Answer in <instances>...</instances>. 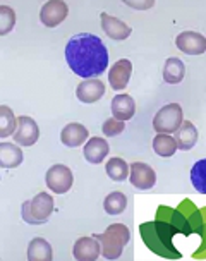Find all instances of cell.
<instances>
[{
  "label": "cell",
  "mask_w": 206,
  "mask_h": 261,
  "mask_svg": "<svg viewBox=\"0 0 206 261\" xmlns=\"http://www.w3.org/2000/svg\"><path fill=\"white\" fill-rule=\"evenodd\" d=\"M24 155L22 150L14 143H0V167L2 169H16L19 167Z\"/></svg>",
  "instance_id": "18"
},
{
  "label": "cell",
  "mask_w": 206,
  "mask_h": 261,
  "mask_svg": "<svg viewBox=\"0 0 206 261\" xmlns=\"http://www.w3.org/2000/svg\"><path fill=\"white\" fill-rule=\"evenodd\" d=\"M184 119H182V109L179 103H168L162 107L157 112L153 119V129L158 134H172L181 127Z\"/></svg>",
  "instance_id": "5"
},
{
  "label": "cell",
  "mask_w": 206,
  "mask_h": 261,
  "mask_svg": "<svg viewBox=\"0 0 206 261\" xmlns=\"http://www.w3.org/2000/svg\"><path fill=\"white\" fill-rule=\"evenodd\" d=\"M45 182L48 186V189L54 191L55 194H65L67 191H71L74 182L72 170L69 167L62 165V163L52 165L45 175Z\"/></svg>",
  "instance_id": "6"
},
{
  "label": "cell",
  "mask_w": 206,
  "mask_h": 261,
  "mask_svg": "<svg viewBox=\"0 0 206 261\" xmlns=\"http://www.w3.org/2000/svg\"><path fill=\"white\" fill-rule=\"evenodd\" d=\"M26 256L30 261H52L54 259V251H52L48 241H45L43 237H35L28 246Z\"/></svg>",
  "instance_id": "20"
},
{
  "label": "cell",
  "mask_w": 206,
  "mask_h": 261,
  "mask_svg": "<svg viewBox=\"0 0 206 261\" xmlns=\"http://www.w3.org/2000/svg\"><path fill=\"white\" fill-rule=\"evenodd\" d=\"M136 114V103L133 100V96L129 95H117L114 96L112 100V115L117 119V120H125L133 119Z\"/></svg>",
  "instance_id": "17"
},
{
  "label": "cell",
  "mask_w": 206,
  "mask_h": 261,
  "mask_svg": "<svg viewBox=\"0 0 206 261\" xmlns=\"http://www.w3.org/2000/svg\"><path fill=\"white\" fill-rule=\"evenodd\" d=\"M40 138V127L31 117L28 115H21L17 130L14 133V141L22 146H33Z\"/></svg>",
  "instance_id": "11"
},
{
  "label": "cell",
  "mask_w": 206,
  "mask_h": 261,
  "mask_svg": "<svg viewBox=\"0 0 206 261\" xmlns=\"http://www.w3.org/2000/svg\"><path fill=\"white\" fill-rule=\"evenodd\" d=\"M69 14V7L65 2H60V0H50L46 2L40 11V21L41 24H45L46 28H55L59 26L60 22L65 21Z\"/></svg>",
  "instance_id": "8"
},
{
  "label": "cell",
  "mask_w": 206,
  "mask_h": 261,
  "mask_svg": "<svg viewBox=\"0 0 206 261\" xmlns=\"http://www.w3.org/2000/svg\"><path fill=\"white\" fill-rule=\"evenodd\" d=\"M191 182L201 194H206V158H201L191 169Z\"/></svg>",
  "instance_id": "26"
},
{
  "label": "cell",
  "mask_w": 206,
  "mask_h": 261,
  "mask_svg": "<svg viewBox=\"0 0 206 261\" xmlns=\"http://www.w3.org/2000/svg\"><path fill=\"white\" fill-rule=\"evenodd\" d=\"M103 208L109 215H120L125 208H127V198H125L124 193L120 191H114L105 198L103 201Z\"/></svg>",
  "instance_id": "25"
},
{
  "label": "cell",
  "mask_w": 206,
  "mask_h": 261,
  "mask_svg": "<svg viewBox=\"0 0 206 261\" xmlns=\"http://www.w3.org/2000/svg\"><path fill=\"white\" fill-rule=\"evenodd\" d=\"M65 60L74 74L84 79H93L109 67V50L96 35L81 33L67 41Z\"/></svg>",
  "instance_id": "1"
},
{
  "label": "cell",
  "mask_w": 206,
  "mask_h": 261,
  "mask_svg": "<svg viewBox=\"0 0 206 261\" xmlns=\"http://www.w3.org/2000/svg\"><path fill=\"white\" fill-rule=\"evenodd\" d=\"M139 234H141L144 244L149 251H153L157 256L165 259H181L182 254L175 249L174 239L175 234H181L179 227L174 225L170 220L157 215L153 222H144L139 225Z\"/></svg>",
  "instance_id": "2"
},
{
  "label": "cell",
  "mask_w": 206,
  "mask_h": 261,
  "mask_svg": "<svg viewBox=\"0 0 206 261\" xmlns=\"http://www.w3.org/2000/svg\"><path fill=\"white\" fill-rule=\"evenodd\" d=\"M101 244V256L109 261L119 259L131 239V232L124 223H112L105 232L95 236Z\"/></svg>",
  "instance_id": "3"
},
{
  "label": "cell",
  "mask_w": 206,
  "mask_h": 261,
  "mask_svg": "<svg viewBox=\"0 0 206 261\" xmlns=\"http://www.w3.org/2000/svg\"><path fill=\"white\" fill-rule=\"evenodd\" d=\"M84 158L90 163H101L109 155V143L103 138H91L88 139V143L83 148Z\"/></svg>",
  "instance_id": "19"
},
{
  "label": "cell",
  "mask_w": 206,
  "mask_h": 261,
  "mask_svg": "<svg viewBox=\"0 0 206 261\" xmlns=\"http://www.w3.org/2000/svg\"><path fill=\"white\" fill-rule=\"evenodd\" d=\"M177 48L186 55H201L206 52V38L198 31H184L175 38Z\"/></svg>",
  "instance_id": "9"
},
{
  "label": "cell",
  "mask_w": 206,
  "mask_h": 261,
  "mask_svg": "<svg viewBox=\"0 0 206 261\" xmlns=\"http://www.w3.org/2000/svg\"><path fill=\"white\" fill-rule=\"evenodd\" d=\"M105 172L112 180H115V182H122V180H125L129 177L131 169L122 158L115 156V158H110V160L107 162Z\"/></svg>",
  "instance_id": "23"
},
{
  "label": "cell",
  "mask_w": 206,
  "mask_h": 261,
  "mask_svg": "<svg viewBox=\"0 0 206 261\" xmlns=\"http://www.w3.org/2000/svg\"><path fill=\"white\" fill-rule=\"evenodd\" d=\"M74 259L78 261H96L101 256V244L100 241L93 237H81L76 241L72 248Z\"/></svg>",
  "instance_id": "10"
},
{
  "label": "cell",
  "mask_w": 206,
  "mask_h": 261,
  "mask_svg": "<svg viewBox=\"0 0 206 261\" xmlns=\"http://www.w3.org/2000/svg\"><path fill=\"white\" fill-rule=\"evenodd\" d=\"M174 134H175L177 148L182 151L193 150L196 146V143H198V129H196V125L193 122H189V120H184Z\"/></svg>",
  "instance_id": "16"
},
{
  "label": "cell",
  "mask_w": 206,
  "mask_h": 261,
  "mask_svg": "<svg viewBox=\"0 0 206 261\" xmlns=\"http://www.w3.org/2000/svg\"><path fill=\"white\" fill-rule=\"evenodd\" d=\"M55 203L48 193H38L30 201H24L21 206L22 220L30 225H41L48 222L50 215L54 213Z\"/></svg>",
  "instance_id": "4"
},
{
  "label": "cell",
  "mask_w": 206,
  "mask_h": 261,
  "mask_svg": "<svg viewBox=\"0 0 206 261\" xmlns=\"http://www.w3.org/2000/svg\"><path fill=\"white\" fill-rule=\"evenodd\" d=\"M17 125H19V117H16L7 105L0 107V138L14 134V130H17Z\"/></svg>",
  "instance_id": "24"
},
{
  "label": "cell",
  "mask_w": 206,
  "mask_h": 261,
  "mask_svg": "<svg viewBox=\"0 0 206 261\" xmlns=\"http://www.w3.org/2000/svg\"><path fill=\"white\" fill-rule=\"evenodd\" d=\"M125 129V124L122 120H117L115 117L114 119H107L105 122L101 125V130L105 136L109 138H114V136H119V134H122Z\"/></svg>",
  "instance_id": "28"
},
{
  "label": "cell",
  "mask_w": 206,
  "mask_h": 261,
  "mask_svg": "<svg viewBox=\"0 0 206 261\" xmlns=\"http://www.w3.org/2000/svg\"><path fill=\"white\" fill-rule=\"evenodd\" d=\"M16 26V12L7 6H0V35H9Z\"/></svg>",
  "instance_id": "27"
},
{
  "label": "cell",
  "mask_w": 206,
  "mask_h": 261,
  "mask_svg": "<svg viewBox=\"0 0 206 261\" xmlns=\"http://www.w3.org/2000/svg\"><path fill=\"white\" fill-rule=\"evenodd\" d=\"M129 179H131V184L134 186L136 189H141V191H146V189H151L154 184H157V172H154L148 163H143V162H134L129 165Z\"/></svg>",
  "instance_id": "7"
},
{
  "label": "cell",
  "mask_w": 206,
  "mask_h": 261,
  "mask_svg": "<svg viewBox=\"0 0 206 261\" xmlns=\"http://www.w3.org/2000/svg\"><path fill=\"white\" fill-rule=\"evenodd\" d=\"M125 4L131 6L133 9H139V11H144V9H151L154 6L153 0H148V2H131V0H125Z\"/></svg>",
  "instance_id": "29"
},
{
  "label": "cell",
  "mask_w": 206,
  "mask_h": 261,
  "mask_svg": "<svg viewBox=\"0 0 206 261\" xmlns=\"http://www.w3.org/2000/svg\"><path fill=\"white\" fill-rule=\"evenodd\" d=\"M153 150L158 156L168 158V156H174L179 148H177L175 138L168 136V134H158L153 139Z\"/></svg>",
  "instance_id": "22"
},
{
  "label": "cell",
  "mask_w": 206,
  "mask_h": 261,
  "mask_svg": "<svg viewBox=\"0 0 206 261\" xmlns=\"http://www.w3.org/2000/svg\"><path fill=\"white\" fill-rule=\"evenodd\" d=\"M186 76V65L181 59L170 57L165 60V67H163V79L168 85H179Z\"/></svg>",
  "instance_id": "21"
},
{
  "label": "cell",
  "mask_w": 206,
  "mask_h": 261,
  "mask_svg": "<svg viewBox=\"0 0 206 261\" xmlns=\"http://www.w3.org/2000/svg\"><path fill=\"white\" fill-rule=\"evenodd\" d=\"M105 95V85L98 77L84 79L76 88V96L81 103H95Z\"/></svg>",
  "instance_id": "13"
},
{
  "label": "cell",
  "mask_w": 206,
  "mask_h": 261,
  "mask_svg": "<svg viewBox=\"0 0 206 261\" xmlns=\"http://www.w3.org/2000/svg\"><path fill=\"white\" fill-rule=\"evenodd\" d=\"M100 19H101V28L105 31V35L109 36L112 40H125L129 38V35L133 33L129 24H125L124 21L117 19V17L110 16L107 12H101L100 14Z\"/></svg>",
  "instance_id": "14"
},
{
  "label": "cell",
  "mask_w": 206,
  "mask_h": 261,
  "mask_svg": "<svg viewBox=\"0 0 206 261\" xmlns=\"http://www.w3.org/2000/svg\"><path fill=\"white\" fill-rule=\"evenodd\" d=\"M88 136H90V130L84 127L83 124L71 122V124L65 125L62 129V133H60V141L69 148H78L86 141Z\"/></svg>",
  "instance_id": "15"
},
{
  "label": "cell",
  "mask_w": 206,
  "mask_h": 261,
  "mask_svg": "<svg viewBox=\"0 0 206 261\" xmlns=\"http://www.w3.org/2000/svg\"><path fill=\"white\" fill-rule=\"evenodd\" d=\"M131 74H133V64L127 59H120L110 67L109 72V81L110 88L115 91H122L125 90V86L129 85Z\"/></svg>",
  "instance_id": "12"
}]
</instances>
